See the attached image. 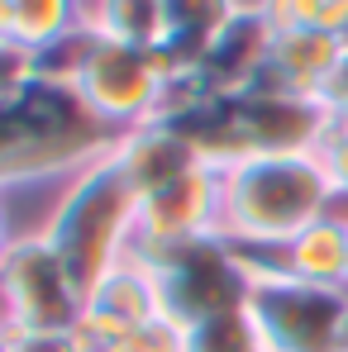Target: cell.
Here are the masks:
<instances>
[{
	"label": "cell",
	"instance_id": "obj_8",
	"mask_svg": "<svg viewBox=\"0 0 348 352\" xmlns=\"http://www.w3.org/2000/svg\"><path fill=\"white\" fill-rule=\"evenodd\" d=\"M196 238H220V167H196L143 195L129 257H158Z\"/></svg>",
	"mask_w": 348,
	"mask_h": 352
},
{
	"label": "cell",
	"instance_id": "obj_7",
	"mask_svg": "<svg viewBox=\"0 0 348 352\" xmlns=\"http://www.w3.org/2000/svg\"><path fill=\"white\" fill-rule=\"evenodd\" d=\"M229 100V143L234 162L253 153H320L334 115L315 96L287 91H238Z\"/></svg>",
	"mask_w": 348,
	"mask_h": 352
},
{
	"label": "cell",
	"instance_id": "obj_25",
	"mask_svg": "<svg viewBox=\"0 0 348 352\" xmlns=\"http://www.w3.org/2000/svg\"><path fill=\"white\" fill-rule=\"evenodd\" d=\"M339 352H348V314H344V329H339Z\"/></svg>",
	"mask_w": 348,
	"mask_h": 352
},
{
	"label": "cell",
	"instance_id": "obj_10",
	"mask_svg": "<svg viewBox=\"0 0 348 352\" xmlns=\"http://www.w3.org/2000/svg\"><path fill=\"white\" fill-rule=\"evenodd\" d=\"M110 153H115L119 167H124V176L134 181L139 200L153 195V190H163L176 176L196 172V167H210V162L196 153V143H191L176 124H167V119H148V124H139V129L115 133Z\"/></svg>",
	"mask_w": 348,
	"mask_h": 352
},
{
	"label": "cell",
	"instance_id": "obj_27",
	"mask_svg": "<svg viewBox=\"0 0 348 352\" xmlns=\"http://www.w3.org/2000/svg\"><path fill=\"white\" fill-rule=\"evenodd\" d=\"M344 291H348V272H344Z\"/></svg>",
	"mask_w": 348,
	"mask_h": 352
},
{
	"label": "cell",
	"instance_id": "obj_5",
	"mask_svg": "<svg viewBox=\"0 0 348 352\" xmlns=\"http://www.w3.org/2000/svg\"><path fill=\"white\" fill-rule=\"evenodd\" d=\"M267 352H339V329L348 314L344 286H310L291 272L248 286L243 300Z\"/></svg>",
	"mask_w": 348,
	"mask_h": 352
},
{
	"label": "cell",
	"instance_id": "obj_24",
	"mask_svg": "<svg viewBox=\"0 0 348 352\" xmlns=\"http://www.w3.org/2000/svg\"><path fill=\"white\" fill-rule=\"evenodd\" d=\"M0 352H10V324L0 319Z\"/></svg>",
	"mask_w": 348,
	"mask_h": 352
},
{
	"label": "cell",
	"instance_id": "obj_13",
	"mask_svg": "<svg viewBox=\"0 0 348 352\" xmlns=\"http://www.w3.org/2000/svg\"><path fill=\"white\" fill-rule=\"evenodd\" d=\"M282 262L296 281H310V286H344L348 272V219L339 210H329L325 219H315L310 229L291 238L282 248Z\"/></svg>",
	"mask_w": 348,
	"mask_h": 352
},
{
	"label": "cell",
	"instance_id": "obj_19",
	"mask_svg": "<svg viewBox=\"0 0 348 352\" xmlns=\"http://www.w3.org/2000/svg\"><path fill=\"white\" fill-rule=\"evenodd\" d=\"M29 81H34V53L14 38H0V100H10Z\"/></svg>",
	"mask_w": 348,
	"mask_h": 352
},
{
	"label": "cell",
	"instance_id": "obj_22",
	"mask_svg": "<svg viewBox=\"0 0 348 352\" xmlns=\"http://www.w3.org/2000/svg\"><path fill=\"white\" fill-rule=\"evenodd\" d=\"M325 110L334 119H348V53H344V62H339V72L329 76V86H325Z\"/></svg>",
	"mask_w": 348,
	"mask_h": 352
},
{
	"label": "cell",
	"instance_id": "obj_12",
	"mask_svg": "<svg viewBox=\"0 0 348 352\" xmlns=\"http://www.w3.org/2000/svg\"><path fill=\"white\" fill-rule=\"evenodd\" d=\"M243 0H163V38L153 43L167 76H196L215 34L238 14Z\"/></svg>",
	"mask_w": 348,
	"mask_h": 352
},
{
	"label": "cell",
	"instance_id": "obj_2",
	"mask_svg": "<svg viewBox=\"0 0 348 352\" xmlns=\"http://www.w3.org/2000/svg\"><path fill=\"white\" fill-rule=\"evenodd\" d=\"M43 238L58 248L67 262L72 281L81 295L91 291L115 262L129 257V243L139 229V190L115 162V153H101L96 162H86L76 176H67L48 210V219L39 224Z\"/></svg>",
	"mask_w": 348,
	"mask_h": 352
},
{
	"label": "cell",
	"instance_id": "obj_11",
	"mask_svg": "<svg viewBox=\"0 0 348 352\" xmlns=\"http://www.w3.org/2000/svg\"><path fill=\"white\" fill-rule=\"evenodd\" d=\"M344 62L339 34L325 29H282L272 38V58L258 72V81L248 91H287V96H325L329 76Z\"/></svg>",
	"mask_w": 348,
	"mask_h": 352
},
{
	"label": "cell",
	"instance_id": "obj_18",
	"mask_svg": "<svg viewBox=\"0 0 348 352\" xmlns=\"http://www.w3.org/2000/svg\"><path fill=\"white\" fill-rule=\"evenodd\" d=\"M315 157H320V167H325L329 186H334V205H348V119L329 124V133H325Z\"/></svg>",
	"mask_w": 348,
	"mask_h": 352
},
{
	"label": "cell",
	"instance_id": "obj_20",
	"mask_svg": "<svg viewBox=\"0 0 348 352\" xmlns=\"http://www.w3.org/2000/svg\"><path fill=\"white\" fill-rule=\"evenodd\" d=\"M10 352H81L76 329H10Z\"/></svg>",
	"mask_w": 348,
	"mask_h": 352
},
{
	"label": "cell",
	"instance_id": "obj_1",
	"mask_svg": "<svg viewBox=\"0 0 348 352\" xmlns=\"http://www.w3.org/2000/svg\"><path fill=\"white\" fill-rule=\"evenodd\" d=\"M334 210V186L315 153H253L220 172V238L238 248H287Z\"/></svg>",
	"mask_w": 348,
	"mask_h": 352
},
{
	"label": "cell",
	"instance_id": "obj_23",
	"mask_svg": "<svg viewBox=\"0 0 348 352\" xmlns=\"http://www.w3.org/2000/svg\"><path fill=\"white\" fill-rule=\"evenodd\" d=\"M14 238H19V229L10 224V210H5V200H0V257L10 252V243H14Z\"/></svg>",
	"mask_w": 348,
	"mask_h": 352
},
{
	"label": "cell",
	"instance_id": "obj_6",
	"mask_svg": "<svg viewBox=\"0 0 348 352\" xmlns=\"http://www.w3.org/2000/svg\"><path fill=\"white\" fill-rule=\"evenodd\" d=\"M167 67L158 62L153 48H134V43H115L96 34V48L76 76L81 100L91 105V115L105 129H139L148 119H158L163 96H167Z\"/></svg>",
	"mask_w": 348,
	"mask_h": 352
},
{
	"label": "cell",
	"instance_id": "obj_14",
	"mask_svg": "<svg viewBox=\"0 0 348 352\" xmlns=\"http://www.w3.org/2000/svg\"><path fill=\"white\" fill-rule=\"evenodd\" d=\"M86 24L101 38L153 48L163 38V0H86Z\"/></svg>",
	"mask_w": 348,
	"mask_h": 352
},
{
	"label": "cell",
	"instance_id": "obj_4",
	"mask_svg": "<svg viewBox=\"0 0 348 352\" xmlns=\"http://www.w3.org/2000/svg\"><path fill=\"white\" fill-rule=\"evenodd\" d=\"M86 295L43 229H24L0 257V319L10 329H76Z\"/></svg>",
	"mask_w": 348,
	"mask_h": 352
},
{
	"label": "cell",
	"instance_id": "obj_17",
	"mask_svg": "<svg viewBox=\"0 0 348 352\" xmlns=\"http://www.w3.org/2000/svg\"><path fill=\"white\" fill-rule=\"evenodd\" d=\"M272 29H325L344 34L348 29V0H258Z\"/></svg>",
	"mask_w": 348,
	"mask_h": 352
},
{
	"label": "cell",
	"instance_id": "obj_26",
	"mask_svg": "<svg viewBox=\"0 0 348 352\" xmlns=\"http://www.w3.org/2000/svg\"><path fill=\"white\" fill-rule=\"evenodd\" d=\"M339 43H344V53H348V29H344V34H339Z\"/></svg>",
	"mask_w": 348,
	"mask_h": 352
},
{
	"label": "cell",
	"instance_id": "obj_3",
	"mask_svg": "<svg viewBox=\"0 0 348 352\" xmlns=\"http://www.w3.org/2000/svg\"><path fill=\"white\" fill-rule=\"evenodd\" d=\"M139 262L153 272L163 319H172L176 329H191L225 309H243L248 300V276L238 267L229 238H196V243H181V248L139 257Z\"/></svg>",
	"mask_w": 348,
	"mask_h": 352
},
{
	"label": "cell",
	"instance_id": "obj_9",
	"mask_svg": "<svg viewBox=\"0 0 348 352\" xmlns=\"http://www.w3.org/2000/svg\"><path fill=\"white\" fill-rule=\"evenodd\" d=\"M272 38H277V29H272V19L263 14V5H258V0H243L238 14L215 34V43L205 48V62H201L196 76H201L215 96H238V91H248V86L258 81V72L267 67Z\"/></svg>",
	"mask_w": 348,
	"mask_h": 352
},
{
	"label": "cell",
	"instance_id": "obj_15",
	"mask_svg": "<svg viewBox=\"0 0 348 352\" xmlns=\"http://www.w3.org/2000/svg\"><path fill=\"white\" fill-rule=\"evenodd\" d=\"M10 19H14V43L39 53L58 43L62 34H72L76 24H86V0H10Z\"/></svg>",
	"mask_w": 348,
	"mask_h": 352
},
{
	"label": "cell",
	"instance_id": "obj_16",
	"mask_svg": "<svg viewBox=\"0 0 348 352\" xmlns=\"http://www.w3.org/2000/svg\"><path fill=\"white\" fill-rule=\"evenodd\" d=\"M181 352H267L248 309H225L210 314L191 329H181Z\"/></svg>",
	"mask_w": 348,
	"mask_h": 352
},
{
	"label": "cell",
	"instance_id": "obj_21",
	"mask_svg": "<svg viewBox=\"0 0 348 352\" xmlns=\"http://www.w3.org/2000/svg\"><path fill=\"white\" fill-rule=\"evenodd\" d=\"M129 352H181V329L172 319H153L148 329L129 338Z\"/></svg>",
	"mask_w": 348,
	"mask_h": 352
}]
</instances>
